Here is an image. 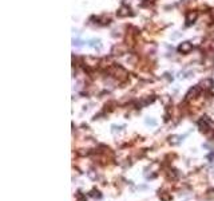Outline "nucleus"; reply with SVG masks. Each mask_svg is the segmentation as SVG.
Returning a JSON list of instances; mask_svg holds the SVG:
<instances>
[{"mask_svg": "<svg viewBox=\"0 0 214 201\" xmlns=\"http://www.w3.org/2000/svg\"><path fill=\"white\" fill-rule=\"evenodd\" d=\"M195 19H197V12L190 11V12L186 15V22H187V24H190V23H193Z\"/></svg>", "mask_w": 214, "mask_h": 201, "instance_id": "nucleus-3", "label": "nucleus"}, {"mask_svg": "<svg viewBox=\"0 0 214 201\" xmlns=\"http://www.w3.org/2000/svg\"><path fill=\"white\" fill-rule=\"evenodd\" d=\"M99 40H95V39H94V40H90V46H91V47H98V48H100V44H99Z\"/></svg>", "mask_w": 214, "mask_h": 201, "instance_id": "nucleus-6", "label": "nucleus"}, {"mask_svg": "<svg viewBox=\"0 0 214 201\" xmlns=\"http://www.w3.org/2000/svg\"><path fill=\"white\" fill-rule=\"evenodd\" d=\"M201 86H202L203 89L209 90V89H212V87L214 86V83H213V80H212V79H205V80H202V83H201Z\"/></svg>", "mask_w": 214, "mask_h": 201, "instance_id": "nucleus-4", "label": "nucleus"}, {"mask_svg": "<svg viewBox=\"0 0 214 201\" xmlns=\"http://www.w3.org/2000/svg\"><path fill=\"white\" fill-rule=\"evenodd\" d=\"M192 48H193V46H192V43L190 42H185V43H182V44L179 46V52H182V54H186V52H190L192 51Z\"/></svg>", "mask_w": 214, "mask_h": 201, "instance_id": "nucleus-1", "label": "nucleus"}, {"mask_svg": "<svg viewBox=\"0 0 214 201\" xmlns=\"http://www.w3.org/2000/svg\"><path fill=\"white\" fill-rule=\"evenodd\" d=\"M198 94H199V87H193V89H190V91L186 94V99L195 98Z\"/></svg>", "mask_w": 214, "mask_h": 201, "instance_id": "nucleus-2", "label": "nucleus"}, {"mask_svg": "<svg viewBox=\"0 0 214 201\" xmlns=\"http://www.w3.org/2000/svg\"><path fill=\"white\" fill-rule=\"evenodd\" d=\"M130 13V9L127 8V7H122V8L119 9L118 11V16H120V18H122V16H127Z\"/></svg>", "mask_w": 214, "mask_h": 201, "instance_id": "nucleus-5", "label": "nucleus"}, {"mask_svg": "<svg viewBox=\"0 0 214 201\" xmlns=\"http://www.w3.org/2000/svg\"><path fill=\"white\" fill-rule=\"evenodd\" d=\"M74 44H75V46H82V42H80V40H74Z\"/></svg>", "mask_w": 214, "mask_h": 201, "instance_id": "nucleus-8", "label": "nucleus"}, {"mask_svg": "<svg viewBox=\"0 0 214 201\" xmlns=\"http://www.w3.org/2000/svg\"><path fill=\"white\" fill-rule=\"evenodd\" d=\"M146 123H147V125H153V126H154L157 122H155L154 119H149V118H147V119H146Z\"/></svg>", "mask_w": 214, "mask_h": 201, "instance_id": "nucleus-7", "label": "nucleus"}]
</instances>
